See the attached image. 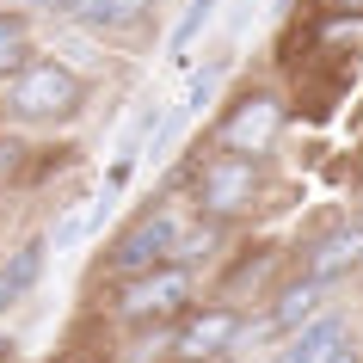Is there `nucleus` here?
Returning <instances> with one entry per match:
<instances>
[{
	"instance_id": "nucleus-1",
	"label": "nucleus",
	"mask_w": 363,
	"mask_h": 363,
	"mask_svg": "<svg viewBox=\"0 0 363 363\" xmlns=\"http://www.w3.org/2000/svg\"><path fill=\"white\" fill-rule=\"evenodd\" d=\"M185 216L179 210H154L142 216L123 240L111 247V265L117 271H130V277H142V271H160V265H179V247H185Z\"/></svg>"
},
{
	"instance_id": "nucleus-2",
	"label": "nucleus",
	"mask_w": 363,
	"mask_h": 363,
	"mask_svg": "<svg viewBox=\"0 0 363 363\" xmlns=\"http://www.w3.org/2000/svg\"><path fill=\"white\" fill-rule=\"evenodd\" d=\"M13 111L19 117H74L80 111V80L62 62H25L13 74Z\"/></svg>"
},
{
	"instance_id": "nucleus-3",
	"label": "nucleus",
	"mask_w": 363,
	"mask_h": 363,
	"mask_svg": "<svg viewBox=\"0 0 363 363\" xmlns=\"http://www.w3.org/2000/svg\"><path fill=\"white\" fill-rule=\"evenodd\" d=\"M252 191H259V172H252L247 154H228V160H210L203 167V185H197V203L216 216H234V210H247Z\"/></svg>"
},
{
	"instance_id": "nucleus-4",
	"label": "nucleus",
	"mask_w": 363,
	"mask_h": 363,
	"mask_svg": "<svg viewBox=\"0 0 363 363\" xmlns=\"http://www.w3.org/2000/svg\"><path fill=\"white\" fill-rule=\"evenodd\" d=\"M191 296V271L185 265H160V271H142L135 284H123V296H117V314H167V308H179Z\"/></svg>"
},
{
	"instance_id": "nucleus-5",
	"label": "nucleus",
	"mask_w": 363,
	"mask_h": 363,
	"mask_svg": "<svg viewBox=\"0 0 363 363\" xmlns=\"http://www.w3.org/2000/svg\"><path fill=\"white\" fill-rule=\"evenodd\" d=\"M277 130H284V111H277V99H240V111L222 123V148L234 154H265L271 142H277Z\"/></svg>"
},
{
	"instance_id": "nucleus-6",
	"label": "nucleus",
	"mask_w": 363,
	"mask_h": 363,
	"mask_svg": "<svg viewBox=\"0 0 363 363\" xmlns=\"http://www.w3.org/2000/svg\"><path fill=\"white\" fill-rule=\"evenodd\" d=\"M154 0H68V19L99 31V38H135L148 25Z\"/></svg>"
},
{
	"instance_id": "nucleus-7",
	"label": "nucleus",
	"mask_w": 363,
	"mask_h": 363,
	"mask_svg": "<svg viewBox=\"0 0 363 363\" xmlns=\"http://www.w3.org/2000/svg\"><path fill=\"white\" fill-rule=\"evenodd\" d=\"M345 351V320L339 314H320V320H308L296 339L284 345V357L277 363H333Z\"/></svg>"
},
{
	"instance_id": "nucleus-8",
	"label": "nucleus",
	"mask_w": 363,
	"mask_h": 363,
	"mask_svg": "<svg viewBox=\"0 0 363 363\" xmlns=\"http://www.w3.org/2000/svg\"><path fill=\"white\" fill-rule=\"evenodd\" d=\"M234 339H240V314H197L172 345H179L185 357H216V351H228Z\"/></svg>"
},
{
	"instance_id": "nucleus-9",
	"label": "nucleus",
	"mask_w": 363,
	"mask_h": 363,
	"mask_svg": "<svg viewBox=\"0 0 363 363\" xmlns=\"http://www.w3.org/2000/svg\"><path fill=\"white\" fill-rule=\"evenodd\" d=\"M216 80H222V62H210V68H203V74H197L191 86H185V105H172V117L160 123V130H154V148H167L172 135H179L197 111H203V105H210V99H216Z\"/></svg>"
},
{
	"instance_id": "nucleus-10",
	"label": "nucleus",
	"mask_w": 363,
	"mask_h": 363,
	"mask_svg": "<svg viewBox=\"0 0 363 363\" xmlns=\"http://www.w3.org/2000/svg\"><path fill=\"white\" fill-rule=\"evenodd\" d=\"M357 259H363V228H339V234H326L320 247H314V259H308V277H314V284H326L333 271L357 265Z\"/></svg>"
},
{
	"instance_id": "nucleus-11",
	"label": "nucleus",
	"mask_w": 363,
	"mask_h": 363,
	"mask_svg": "<svg viewBox=\"0 0 363 363\" xmlns=\"http://www.w3.org/2000/svg\"><path fill=\"white\" fill-rule=\"evenodd\" d=\"M38 271H43V247L13 252V265H0V308H6V302H19L25 289L38 284Z\"/></svg>"
},
{
	"instance_id": "nucleus-12",
	"label": "nucleus",
	"mask_w": 363,
	"mask_h": 363,
	"mask_svg": "<svg viewBox=\"0 0 363 363\" xmlns=\"http://www.w3.org/2000/svg\"><path fill=\"white\" fill-rule=\"evenodd\" d=\"M216 6H222V0H191V6H185V19L172 25V56H185V50L197 43V31L216 19Z\"/></svg>"
},
{
	"instance_id": "nucleus-13",
	"label": "nucleus",
	"mask_w": 363,
	"mask_h": 363,
	"mask_svg": "<svg viewBox=\"0 0 363 363\" xmlns=\"http://www.w3.org/2000/svg\"><path fill=\"white\" fill-rule=\"evenodd\" d=\"M314 302H320V284H314V277H308L302 289H289L284 302L271 308V320H277V326H296V320H308V314H314Z\"/></svg>"
},
{
	"instance_id": "nucleus-14",
	"label": "nucleus",
	"mask_w": 363,
	"mask_h": 363,
	"mask_svg": "<svg viewBox=\"0 0 363 363\" xmlns=\"http://www.w3.org/2000/svg\"><path fill=\"white\" fill-rule=\"evenodd\" d=\"M25 68V25L19 19H0V74Z\"/></svg>"
},
{
	"instance_id": "nucleus-15",
	"label": "nucleus",
	"mask_w": 363,
	"mask_h": 363,
	"mask_svg": "<svg viewBox=\"0 0 363 363\" xmlns=\"http://www.w3.org/2000/svg\"><path fill=\"white\" fill-rule=\"evenodd\" d=\"M333 363H357V351H339V357H333Z\"/></svg>"
},
{
	"instance_id": "nucleus-16",
	"label": "nucleus",
	"mask_w": 363,
	"mask_h": 363,
	"mask_svg": "<svg viewBox=\"0 0 363 363\" xmlns=\"http://www.w3.org/2000/svg\"><path fill=\"white\" fill-rule=\"evenodd\" d=\"M271 6H277V13H284V6H289V0H271Z\"/></svg>"
},
{
	"instance_id": "nucleus-17",
	"label": "nucleus",
	"mask_w": 363,
	"mask_h": 363,
	"mask_svg": "<svg viewBox=\"0 0 363 363\" xmlns=\"http://www.w3.org/2000/svg\"><path fill=\"white\" fill-rule=\"evenodd\" d=\"M38 6H56V0H38Z\"/></svg>"
}]
</instances>
